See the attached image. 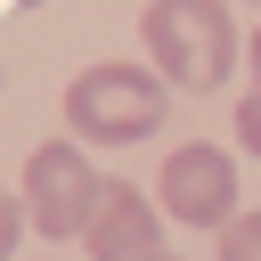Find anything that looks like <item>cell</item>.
Segmentation results:
<instances>
[{
  "mask_svg": "<svg viewBox=\"0 0 261 261\" xmlns=\"http://www.w3.org/2000/svg\"><path fill=\"white\" fill-rule=\"evenodd\" d=\"M139 33H147V57H155V82L220 90V82H228V65H237L228 0H147Z\"/></svg>",
  "mask_w": 261,
  "mask_h": 261,
  "instance_id": "obj_1",
  "label": "cell"
},
{
  "mask_svg": "<svg viewBox=\"0 0 261 261\" xmlns=\"http://www.w3.org/2000/svg\"><path fill=\"white\" fill-rule=\"evenodd\" d=\"M163 122V82L147 73V65H90V73H73V90H65V130H73V147L90 139V147H130V139H147Z\"/></svg>",
  "mask_w": 261,
  "mask_h": 261,
  "instance_id": "obj_2",
  "label": "cell"
},
{
  "mask_svg": "<svg viewBox=\"0 0 261 261\" xmlns=\"http://www.w3.org/2000/svg\"><path fill=\"white\" fill-rule=\"evenodd\" d=\"M98 171H90V155L73 147V139H41L33 155H24V196H16V212L41 228V237H82L90 228V212H98Z\"/></svg>",
  "mask_w": 261,
  "mask_h": 261,
  "instance_id": "obj_3",
  "label": "cell"
},
{
  "mask_svg": "<svg viewBox=\"0 0 261 261\" xmlns=\"http://www.w3.org/2000/svg\"><path fill=\"white\" fill-rule=\"evenodd\" d=\"M155 196H163L171 220H188V228H220V220H237V163H228L212 139H188V147L163 155Z\"/></svg>",
  "mask_w": 261,
  "mask_h": 261,
  "instance_id": "obj_4",
  "label": "cell"
},
{
  "mask_svg": "<svg viewBox=\"0 0 261 261\" xmlns=\"http://www.w3.org/2000/svg\"><path fill=\"white\" fill-rule=\"evenodd\" d=\"M90 261H163V228H155V204L130 188V179H106L98 188V212H90Z\"/></svg>",
  "mask_w": 261,
  "mask_h": 261,
  "instance_id": "obj_5",
  "label": "cell"
},
{
  "mask_svg": "<svg viewBox=\"0 0 261 261\" xmlns=\"http://www.w3.org/2000/svg\"><path fill=\"white\" fill-rule=\"evenodd\" d=\"M220 261H261V212L220 220Z\"/></svg>",
  "mask_w": 261,
  "mask_h": 261,
  "instance_id": "obj_6",
  "label": "cell"
},
{
  "mask_svg": "<svg viewBox=\"0 0 261 261\" xmlns=\"http://www.w3.org/2000/svg\"><path fill=\"white\" fill-rule=\"evenodd\" d=\"M237 139H245V147L261 155V82H253V90L237 98Z\"/></svg>",
  "mask_w": 261,
  "mask_h": 261,
  "instance_id": "obj_7",
  "label": "cell"
},
{
  "mask_svg": "<svg viewBox=\"0 0 261 261\" xmlns=\"http://www.w3.org/2000/svg\"><path fill=\"white\" fill-rule=\"evenodd\" d=\"M16 228H24V212H16V196H8V188H0V261H8V253H16Z\"/></svg>",
  "mask_w": 261,
  "mask_h": 261,
  "instance_id": "obj_8",
  "label": "cell"
},
{
  "mask_svg": "<svg viewBox=\"0 0 261 261\" xmlns=\"http://www.w3.org/2000/svg\"><path fill=\"white\" fill-rule=\"evenodd\" d=\"M245 49H253V82H261V33H253V41H245Z\"/></svg>",
  "mask_w": 261,
  "mask_h": 261,
  "instance_id": "obj_9",
  "label": "cell"
},
{
  "mask_svg": "<svg viewBox=\"0 0 261 261\" xmlns=\"http://www.w3.org/2000/svg\"><path fill=\"white\" fill-rule=\"evenodd\" d=\"M163 261H179V253H163Z\"/></svg>",
  "mask_w": 261,
  "mask_h": 261,
  "instance_id": "obj_10",
  "label": "cell"
}]
</instances>
